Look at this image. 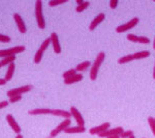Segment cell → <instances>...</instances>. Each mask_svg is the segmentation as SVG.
I'll use <instances>...</instances> for the list:
<instances>
[{"mask_svg":"<svg viewBox=\"0 0 155 138\" xmlns=\"http://www.w3.org/2000/svg\"><path fill=\"white\" fill-rule=\"evenodd\" d=\"M104 59H106V54H104V52H99L98 54H97L95 60H94V62L92 64L91 66V69H90V79L92 80V81H95L97 79V75H98V71H99V67L102 64V62L104 61Z\"/></svg>","mask_w":155,"mask_h":138,"instance_id":"cell-1","label":"cell"},{"mask_svg":"<svg viewBox=\"0 0 155 138\" xmlns=\"http://www.w3.org/2000/svg\"><path fill=\"white\" fill-rule=\"evenodd\" d=\"M35 17L38 28L44 29L46 27V22H45L44 15H42V1L41 0H36L35 1Z\"/></svg>","mask_w":155,"mask_h":138,"instance_id":"cell-2","label":"cell"},{"mask_svg":"<svg viewBox=\"0 0 155 138\" xmlns=\"http://www.w3.org/2000/svg\"><path fill=\"white\" fill-rule=\"evenodd\" d=\"M24 51H25V46H16L9 49H2L0 50V57L1 58H5L7 56H14V55L22 53Z\"/></svg>","mask_w":155,"mask_h":138,"instance_id":"cell-3","label":"cell"},{"mask_svg":"<svg viewBox=\"0 0 155 138\" xmlns=\"http://www.w3.org/2000/svg\"><path fill=\"white\" fill-rule=\"evenodd\" d=\"M71 119H64L63 122H60V124H59L56 128H55V129L52 130L51 133H50V137H51V138H55V137L57 136V135L59 134V133L64 132V131H65V130L67 129V128L71 127Z\"/></svg>","mask_w":155,"mask_h":138,"instance_id":"cell-4","label":"cell"},{"mask_svg":"<svg viewBox=\"0 0 155 138\" xmlns=\"http://www.w3.org/2000/svg\"><path fill=\"white\" fill-rule=\"evenodd\" d=\"M32 88H33L32 85H23V86H20V87H17V88H12L11 90H8L6 95L8 98H12L14 96H22L23 94L31 91Z\"/></svg>","mask_w":155,"mask_h":138,"instance_id":"cell-5","label":"cell"},{"mask_svg":"<svg viewBox=\"0 0 155 138\" xmlns=\"http://www.w3.org/2000/svg\"><path fill=\"white\" fill-rule=\"evenodd\" d=\"M50 44H51V39H50V37L46 39L44 42L41 43V47H39V49L37 50V52L35 53V56H34V62H35V64H39V62L41 61L42 55H44L45 51L48 49V47L50 46Z\"/></svg>","mask_w":155,"mask_h":138,"instance_id":"cell-6","label":"cell"},{"mask_svg":"<svg viewBox=\"0 0 155 138\" xmlns=\"http://www.w3.org/2000/svg\"><path fill=\"white\" fill-rule=\"evenodd\" d=\"M139 24V18H132L130 21L127 22L125 24H122V25H119L118 27L116 28V31L118 33H122V32H126L128 30H130L131 28H134L136 25Z\"/></svg>","mask_w":155,"mask_h":138,"instance_id":"cell-7","label":"cell"},{"mask_svg":"<svg viewBox=\"0 0 155 138\" xmlns=\"http://www.w3.org/2000/svg\"><path fill=\"white\" fill-rule=\"evenodd\" d=\"M69 112H71V116H74V119H76L78 126H81V127H85V120L83 119V116H82L81 112L78 110V108L76 107H71V110H69Z\"/></svg>","mask_w":155,"mask_h":138,"instance_id":"cell-8","label":"cell"},{"mask_svg":"<svg viewBox=\"0 0 155 138\" xmlns=\"http://www.w3.org/2000/svg\"><path fill=\"white\" fill-rule=\"evenodd\" d=\"M123 132H124L123 128L117 127V128H114V129H109V130H107V131L101 133V134H98V136L101 138H107L110 136H113V135H121Z\"/></svg>","mask_w":155,"mask_h":138,"instance_id":"cell-9","label":"cell"},{"mask_svg":"<svg viewBox=\"0 0 155 138\" xmlns=\"http://www.w3.org/2000/svg\"><path fill=\"white\" fill-rule=\"evenodd\" d=\"M6 122H8V125L11 126V128L12 129V131L15 133H17V135L18 134H21V127L18 125V122H16V119H15V117L12 116V114H7L6 115Z\"/></svg>","mask_w":155,"mask_h":138,"instance_id":"cell-10","label":"cell"},{"mask_svg":"<svg viewBox=\"0 0 155 138\" xmlns=\"http://www.w3.org/2000/svg\"><path fill=\"white\" fill-rule=\"evenodd\" d=\"M110 126H111L110 122H104V124H101V125H99V126L91 128V129L89 130V133L91 135H98V134H101V133L109 130Z\"/></svg>","mask_w":155,"mask_h":138,"instance_id":"cell-11","label":"cell"},{"mask_svg":"<svg viewBox=\"0 0 155 138\" xmlns=\"http://www.w3.org/2000/svg\"><path fill=\"white\" fill-rule=\"evenodd\" d=\"M50 39H51V44H52V46H53L54 52L56 54H60L61 53V46H60L59 39H58V36H57L56 32H52Z\"/></svg>","mask_w":155,"mask_h":138,"instance_id":"cell-12","label":"cell"},{"mask_svg":"<svg viewBox=\"0 0 155 138\" xmlns=\"http://www.w3.org/2000/svg\"><path fill=\"white\" fill-rule=\"evenodd\" d=\"M14 19H15V22H16L17 26H18L19 31L21 32V33H25L27 29H26V25H25L24 21H23V18H22L19 14H15Z\"/></svg>","mask_w":155,"mask_h":138,"instance_id":"cell-13","label":"cell"},{"mask_svg":"<svg viewBox=\"0 0 155 138\" xmlns=\"http://www.w3.org/2000/svg\"><path fill=\"white\" fill-rule=\"evenodd\" d=\"M104 18H106V15L102 14V12H101V14L97 15L95 18L93 19V21L91 22V24L89 25V30H90V31H93V30L95 29L96 27L98 26V25L101 24L102 21H104Z\"/></svg>","mask_w":155,"mask_h":138,"instance_id":"cell-14","label":"cell"},{"mask_svg":"<svg viewBox=\"0 0 155 138\" xmlns=\"http://www.w3.org/2000/svg\"><path fill=\"white\" fill-rule=\"evenodd\" d=\"M52 115L54 116H60V117H63L64 119H71V114L69 111H66V110H61V109H52Z\"/></svg>","mask_w":155,"mask_h":138,"instance_id":"cell-15","label":"cell"},{"mask_svg":"<svg viewBox=\"0 0 155 138\" xmlns=\"http://www.w3.org/2000/svg\"><path fill=\"white\" fill-rule=\"evenodd\" d=\"M28 113L30 115H39V114H51L52 109L50 108H34L29 110Z\"/></svg>","mask_w":155,"mask_h":138,"instance_id":"cell-16","label":"cell"},{"mask_svg":"<svg viewBox=\"0 0 155 138\" xmlns=\"http://www.w3.org/2000/svg\"><path fill=\"white\" fill-rule=\"evenodd\" d=\"M85 131H86V128L85 127L77 126V127H68L64 131V133H66V134H78V133H84Z\"/></svg>","mask_w":155,"mask_h":138,"instance_id":"cell-17","label":"cell"},{"mask_svg":"<svg viewBox=\"0 0 155 138\" xmlns=\"http://www.w3.org/2000/svg\"><path fill=\"white\" fill-rule=\"evenodd\" d=\"M81 80H83V75L78 74V73H77L76 75H74V76L71 77V78L64 80V83H65V84H72V83H77V82H80Z\"/></svg>","mask_w":155,"mask_h":138,"instance_id":"cell-18","label":"cell"},{"mask_svg":"<svg viewBox=\"0 0 155 138\" xmlns=\"http://www.w3.org/2000/svg\"><path fill=\"white\" fill-rule=\"evenodd\" d=\"M15 62L14 64H11L8 66L6 70V74H5V77H4V79L6 80V81H9V80H12V76H14V73H15Z\"/></svg>","mask_w":155,"mask_h":138,"instance_id":"cell-19","label":"cell"},{"mask_svg":"<svg viewBox=\"0 0 155 138\" xmlns=\"http://www.w3.org/2000/svg\"><path fill=\"white\" fill-rule=\"evenodd\" d=\"M91 66V64H90V61H88V60H86V61L84 62H81L80 64H78L77 67H76V71L77 72H85L87 71V70L89 69V67Z\"/></svg>","mask_w":155,"mask_h":138,"instance_id":"cell-20","label":"cell"},{"mask_svg":"<svg viewBox=\"0 0 155 138\" xmlns=\"http://www.w3.org/2000/svg\"><path fill=\"white\" fill-rule=\"evenodd\" d=\"M134 59H144L150 56V52L149 51H141V52H137V53L132 54Z\"/></svg>","mask_w":155,"mask_h":138,"instance_id":"cell-21","label":"cell"},{"mask_svg":"<svg viewBox=\"0 0 155 138\" xmlns=\"http://www.w3.org/2000/svg\"><path fill=\"white\" fill-rule=\"evenodd\" d=\"M15 60H16V55H14V56H7L5 58H2L0 64H1V66H9L11 64H14Z\"/></svg>","mask_w":155,"mask_h":138,"instance_id":"cell-22","label":"cell"},{"mask_svg":"<svg viewBox=\"0 0 155 138\" xmlns=\"http://www.w3.org/2000/svg\"><path fill=\"white\" fill-rule=\"evenodd\" d=\"M134 59V56L132 55H125V56L121 57V58L118 59V64H128V62L132 61Z\"/></svg>","mask_w":155,"mask_h":138,"instance_id":"cell-23","label":"cell"},{"mask_svg":"<svg viewBox=\"0 0 155 138\" xmlns=\"http://www.w3.org/2000/svg\"><path fill=\"white\" fill-rule=\"evenodd\" d=\"M76 74H77L76 69H71V70H68V71L64 72V73H63V75H62V77H63V79H64V80H65V79L71 78V77H72L74 75H76Z\"/></svg>","mask_w":155,"mask_h":138,"instance_id":"cell-24","label":"cell"},{"mask_svg":"<svg viewBox=\"0 0 155 138\" xmlns=\"http://www.w3.org/2000/svg\"><path fill=\"white\" fill-rule=\"evenodd\" d=\"M148 124H149L150 128H151L152 133H153V135L155 136V117L149 116L148 117Z\"/></svg>","mask_w":155,"mask_h":138,"instance_id":"cell-25","label":"cell"},{"mask_svg":"<svg viewBox=\"0 0 155 138\" xmlns=\"http://www.w3.org/2000/svg\"><path fill=\"white\" fill-rule=\"evenodd\" d=\"M88 6H89V1H84L83 3L81 4V5H78V6H77L76 11H77L78 12H81L85 11L86 9H88Z\"/></svg>","mask_w":155,"mask_h":138,"instance_id":"cell-26","label":"cell"},{"mask_svg":"<svg viewBox=\"0 0 155 138\" xmlns=\"http://www.w3.org/2000/svg\"><path fill=\"white\" fill-rule=\"evenodd\" d=\"M66 0H61V1H56V0H51V1H49V5L51 7L53 6H56V5H60V4H63L65 3Z\"/></svg>","mask_w":155,"mask_h":138,"instance_id":"cell-27","label":"cell"},{"mask_svg":"<svg viewBox=\"0 0 155 138\" xmlns=\"http://www.w3.org/2000/svg\"><path fill=\"white\" fill-rule=\"evenodd\" d=\"M134 135V132L131 131V130H127V131H124L123 133H122L121 135H120V137L121 138H129L130 136H132Z\"/></svg>","mask_w":155,"mask_h":138,"instance_id":"cell-28","label":"cell"},{"mask_svg":"<svg viewBox=\"0 0 155 138\" xmlns=\"http://www.w3.org/2000/svg\"><path fill=\"white\" fill-rule=\"evenodd\" d=\"M127 40L132 43H137V41H139V36H136V34H127Z\"/></svg>","mask_w":155,"mask_h":138,"instance_id":"cell-29","label":"cell"},{"mask_svg":"<svg viewBox=\"0 0 155 138\" xmlns=\"http://www.w3.org/2000/svg\"><path fill=\"white\" fill-rule=\"evenodd\" d=\"M137 43H140V44H147L148 45L150 43V40L146 36H139V41H137Z\"/></svg>","mask_w":155,"mask_h":138,"instance_id":"cell-30","label":"cell"},{"mask_svg":"<svg viewBox=\"0 0 155 138\" xmlns=\"http://www.w3.org/2000/svg\"><path fill=\"white\" fill-rule=\"evenodd\" d=\"M0 42H1V43H9V42H11V37H9L8 36L0 34Z\"/></svg>","mask_w":155,"mask_h":138,"instance_id":"cell-31","label":"cell"},{"mask_svg":"<svg viewBox=\"0 0 155 138\" xmlns=\"http://www.w3.org/2000/svg\"><path fill=\"white\" fill-rule=\"evenodd\" d=\"M20 100H22V96H14L12 98H9V103H16V102H19Z\"/></svg>","mask_w":155,"mask_h":138,"instance_id":"cell-32","label":"cell"},{"mask_svg":"<svg viewBox=\"0 0 155 138\" xmlns=\"http://www.w3.org/2000/svg\"><path fill=\"white\" fill-rule=\"evenodd\" d=\"M118 0H111V1H110V7H111V9H116L117 7V5H118Z\"/></svg>","mask_w":155,"mask_h":138,"instance_id":"cell-33","label":"cell"},{"mask_svg":"<svg viewBox=\"0 0 155 138\" xmlns=\"http://www.w3.org/2000/svg\"><path fill=\"white\" fill-rule=\"evenodd\" d=\"M8 104H9V102L8 101H1L0 102V109H2V108H6L7 106H8Z\"/></svg>","mask_w":155,"mask_h":138,"instance_id":"cell-34","label":"cell"},{"mask_svg":"<svg viewBox=\"0 0 155 138\" xmlns=\"http://www.w3.org/2000/svg\"><path fill=\"white\" fill-rule=\"evenodd\" d=\"M6 80L5 79H1V78H0V85H4V84H6Z\"/></svg>","mask_w":155,"mask_h":138,"instance_id":"cell-35","label":"cell"},{"mask_svg":"<svg viewBox=\"0 0 155 138\" xmlns=\"http://www.w3.org/2000/svg\"><path fill=\"white\" fill-rule=\"evenodd\" d=\"M107 138H121V137H120V135H113V136H110Z\"/></svg>","mask_w":155,"mask_h":138,"instance_id":"cell-36","label":"cell"},{"mask_svg":"<svg viewBox=\"0 0 155 138\" xmlns=\"http://www.w3.org/2000/svg\"><path fill=\"white\" fill-rule=\"evenodd\" d=\"M83 0H77V3H78V5H81L82 3H83Z\"/></svg>","mask_w":155,"mask_h":138,"instance_id":"cell-37","label":"cell"},{"mask_svg":"<svg viewBox=\"0 0 155 138\" xmlns=\"http://www.w3.org/2000/svg\"><path fill=\"white\" fill-rule=\"evenodd\" d=\"M153 79H155V62H154V67H153Z\"/></svg>","mask_w":155,"mask_h":138,"instance_id":"cell-38","label":"cell"},{"mask_svg":"<svg viewBox=\"0 0 155 138\" xmlns=\"http://www.w3.org/2000/svg\"><path fill=\"white\" fill-rule=\"evenodd\" d=\"M16 138H23V135H22V134H18L16 136Z\"/></svg>","mask_w":155,"mask_h":138,"instance_id":"cell-39","label":"cell"},{"mask_svg":"<svg viewBox=\"0 0 155 138\" xmlns=\"http://www.w3.org/2000/svg\"><path fill=\"white\" fill-rule=\"evenodd\" d=\"M153 48L155 50V37H154V41H153Z\"/></svg>","mask_w":155,"mask_h":138,"instance_id":"cell-40","label":"cell"},{"mask_svg":"<svg viewBox=\"0 0 155 138\" xmlns=\"http://www.w3.org/2000/svg\"><path fill=\"white\" fill-rule=\"evenodd\" d=\"M129 138H136V137H134V135H132V136H130V137H129Z\"/></svg>","mask_w":155,"mask_h":138,"instance_id":"cell-41","label":"cell"},{"mask_svg":"<svg viewBox=\"0 0 155 138\" xmlns=\"http://www.w3.org/2000/svg\"><path fill=\"white\" fill-rule=\"evenodd\" d=\"M2 67V66H1V64H0V67Z\"/></svg>","mask_w":155,"mask_h":138,"instance_id":"cell-42","label":"cell"},{"mask_svg":"<svg viewBox=\"0 0 155 138\" xmlns=\"http://www.w3.org/2000/svg\"><path fill=\"white\" fill-rule=\"evenodd\" d=\"M47 138H51V137H47Z\"/></svg>","mask_w":155,"mask_h":138,"instance_id":"cell-43","label":"cell"}]
</instances>
